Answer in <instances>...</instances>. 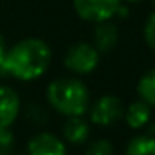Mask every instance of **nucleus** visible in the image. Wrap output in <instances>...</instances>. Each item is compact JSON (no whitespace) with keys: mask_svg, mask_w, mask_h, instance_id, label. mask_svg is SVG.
Returning a JSON list of instances; mask_svg holds the SVG:
<instances>
[{"mask_svg":"<svg viewBox=\"0 0 155 155\" xmlns=\"http://www.w3.org/2000/svg\"><path fill=\"white\" fill-rule=\"evenodd\" d=\"M52 62V50L42 38H24L7 50L4 60L5 75L30 82L42 77Z\"/></svg>","mask_w":155,"mask_h":155,"instance_id":"obj_1","label":"nucleus"},{"mask_svg":"<svg viewBox=\"0 0 155 155\" xmlns=\"http://www.w3.org/2000/svg\"><path fill=\"white\" fill-rule=\"evenodd\" d=\"M47 102L55 112L65 117L84 115L90 107V92L78 78L62 77L48 84Z\"/></svg>","mask_w":155,"mask_h":155,"instance_id":"obj_2","label":"nucleus"},{"mask_svg":"<svg viewBox=\"0 0 155 155\" xmlns=\"http://www.w3.org/2000/svg\"><path fill=\"white\" fill-rule=\"evenodd\" d=\"M98 62H100V52L95 48L94 44L88 42L74 44L64 57V65L72 74L77 75H87L94 72Z\"/></svg>","mask_w":155,"mask_h":155,"instance_id":"obj_3","label":"nucleus"},{"mask_svg":"<svg viewBox=\"0 0 155 155\" xmlns=\"http://www.w3.org/2000/svg\"><path fill=\"white\" fill-rule=\"evenodd\" d=\"M88 112H90L92 124L98 125V127H110L124 117L125 107L117 95L108 94L97 98L94 105L88 107Z\"/></svg>","mask_w":155,"mask_h":155,"instance_id":"obj_4","label":"nucleus"},{"mask_svg":"<svg viewBox=\"0 0 155 155\" xmlns=\"http://www.w3.org/2000/svg\"><path fill=\"white\" fill-rule=\"evenodd\" d=\"M120 0H74L77 15L85 22L98 24L115 17L120 7Z\"/></svg>","mask_w":155,"mask_h":155,"instance_id":"obj_5","label":"nucleus"},{"mask_svg":"<svg viewBox=\"0 0 155 155\" xmlns=\"http://www.w3.org/2000/svg\"><path fill=\"white\" fill-rule=\"evenodd\" d=\"M28 155H67L65 142L50 132L35 134L27 145Z\"/></svg>","mask_w":155,"mask_h":155,"instance_id":"obj_6","label":"nucleus"},{"mask_svg":"<svg viewBox=\"0 0 155 155\" xmlns=\"http://www.w3.org/2000/svg\"><path fill=\"white\" fill-rule=\"evenodd\" d=\"M20 112V98L12 87L0 85V127H10Z\"/></svg>","mask_w":155,"mask_h":155,"instance_id":"obj_7","label":"nucleus"},{"mask_svg":"<svg viewBox=\"0 0 155 155\" xmlns=\"http://www.w3.org/2000/svg\"><path fill=\"white\" fill-rule=\"evenodd\" d=\"M88 135H90V125L87 120L82 118V115H75V117H68L67 122L62 127V137L72 145H80L87 142Z\"/></svg>","mask_w":155,"mask_h":155,"instance_id":"obj_8","label":"nucleus"},{"mask_svg":"<svg viewBox=\"0 0 155 155\" xmlns=\"http://www.w3.org/2000/svg\"><path fill=\"white\" fill-rule=\"evenodd\" d=\"M118 30L110 20L98 22L94 32V45L98 52H108L117 45Z\"/></svg>","mask_w":155,"mask_h":155,"instance_id":"obj_9","label":"nucleus"},{"mask_svg":"<svg viewBox=\"0 0 155 155\" xmlns=\"http://www.w3.org/2000/svg\"><path fill=\"white\" fill-rule=\"evenodd\" d=\"M124 117L130 128H142L145 125H148V122H150V117H152L150 105L145 104L143 100L134 102L125 108Z\"/></svg>","mask_w":155,"mask_h":155,"instance_id":"obj_10","label":"nucleus"},{"mask_svg":"<svg viewBox=\"0 0 155 155\" xmlns=\"http://www.w3.org/2000/svg\"><path fill=\"white\" fill-rule=\"evenodd\" d=\"M125 155H155V135H138L127 145Z\"/></svg>","mask_w":155,"mask_h":155,"instance_id":"obj_11","label":"nucleus"},{"mask_svg":"<svg viewBox=\"0 0 155 155\" xmlns=\"http://www.w3.org/2000/svg\"><path fill=\"white\" fill-rule=\"evenodd\" d=\"M137 94L140 100H143L150 107H155V68L142 75L137 84Z\"/></svg>","mask_w":155,"mask_h":155,"instance_id":"obj_12","label":"nucleus"},{"mask_svg":"<svg viewBox=\"0 0 155 155\" xmlns=\"http://www.w3.org/2000/svg\"><path fill=\"white\" fill-rule=\"evenodd\" d=\"M14 147L15 140L10 127H0V155H10Z\"/></svg>","mask_w":155,"mask_h":155,"instance_id":"obj_13","label":"nucleus"},{"mask_svg":"<svg viewBox=\"0 0 155 155\" xmlns=\"http://www.w3.org/2000/svg\"><path fill=\"white\" fill-rule=\"evenodd\" d=\"M85 155H114V147L108 140L105 138H98V140L92 142L88 145Z\"/></svg>","mask_w":155,"mask_h":155,"instance_id":"obj_14","label":"nucleus"},{"mask_svg":"<svg viewBox=\"0 0 155 155\" xmlns=\"http://www.w3.org/2000/svg\"><path fill=\"white\" fill-rule=\"evenodd\" d=\"M143 38H145V42H147L148 47L155 50V12L150 15V17H148L147 24H145Z\"/></svg>","mask_w":155,"mask_h":155,"instance_id":"obj_15","label":"nucleus"},{"mask_svg":"<svg viewBox=\"0 0 155 155\" xmlns=\"http://www.w3.org/2000/svg\"><path fill=\"white\" fill-rule=\"evenodd\" d=\"M7 45H5V38L0 35V75H5L4 70V60H5V55H7Z\"/></svg>","mask_w":155,"mask_h":155,"instance_id":"obj_16","label":"nucleus"},{"mask_svg":"<svg viewBox=\"0 0 155 155\" xmlns=\"http://www.w3.org/2000/svg\"><path fill=\"white\" fill-rule=\"evenodd\" d=\"M125 2H128V4H137V2H140V0H125Z\"/></svg>","mask_w":155,"mask_h":155,"instance_id":"obj_17","label":"nucleus"},{"mask_svg":"<svg viewBox=\"0 0 155 155\" xmlns=\"http://www.w3.org/2000/svg\"><path fill=\"white\" fill-rule=\"evenodd\" d=\"M153 4H155V0H153Z\"/></svg>","mask_w":155,"mask_h":155,"instance_id":"obj_18","label":"nucleus"}]
</instances>
